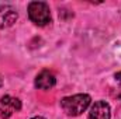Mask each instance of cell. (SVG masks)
<instances>
[{
	"mask_svg": "<svg viewBox=\"0 0 121 119\" xmlns=\"http://www.w3.org/2000/svg\"><path fill=\"white\" fill-rule=\"evenodd\" d=\"M91 102V97L89 94H76L70 97H63L60 99V108L69 116H79L82 115Z\"/></svg>",
	"mask_w": 121,
	"mask_h": 119,
	"instance_id": "cell-1",
	"label": "cell"
},
{
	"mask_svg": "<svg viewBox=\"0 0 121 119\" xmlns=\"http://www.w3.org/2000/svg\"><path fill=\"white\" fill-rule=\"evenodd\" d=\"M28 18L38 27H45L51 23V10L49 6L44 1H31L28 3Z\"/></svg>",
	"mask_w": 121,
	"mask_h": 119,
	"instance_id": "cell-2",
	"label": "cell"
},
{
	"mask_svg": "<svg viewBox=\"0 0 121 119\" xmlns=\"http://www.w3.org/2000/svg\"><path fill=\"white\" fill-rule=\"evenodd\" d=\"M21 109V101L11 95H3L0 98V116L3 119H9L14 112Z\"/></svg>",
	"mask_w": 121,
	"mask_h": 119,
	"instance_id": "cell-3",
	"label": "cell"
},
{
	"mask_svg": "<svg viewBox=\"0 0 121 119\" xmlns=\"http://www.w3.org/2000/svg\"><path fill=\"white\" fill-rule=\"evenodd\" d=\"M111 118V108L106 101H96L90 107L89 119H110Z\"/></svg>",
	"mask_w": 121,
	"mask_h": 119,
	"instance_id": "cell-4",
	"label": "cell"
},
{
	"mask_svg": "<svg viewBox=\"0 0 121 119\" xmlns=\"http://www.w3.org/2000/svg\"><path fill=\"white\" fill-rule=\"evenodd\" d=\"M18 18L17 10L9 4L0 6V28H9L11 27Z\"/></svg>",
	"mask_w": 121,
	"mask_h": 119,
	"instance_id": "cell-5",
	"label": "cell"
},
{
	"mask_svg": "<svg viewBox=\"0 0 121 119\" xmlns=\"http://www.w3.org/2000/svg\"><path fill=\"white\" fill-rule=\"evenodd\" d=\"M34 84H35L37 88H39V90H51L55 87L56 79H55V76L49 70H42V71H39L37 74Z\"/></svg>",
	"mask_w": 121,
	"mask_h": 119,
	"instance_id": "cell-6",
	"label": "cell"
},
{
	"mask_svg": "<svg viewBox=\"0 0 121 119\" xmlns=\"http://www.w3.org/2000/svg\"><path fill=\"white\" fill-rule=\"evenodd\" d=\"M114 79H116L118 83H121V71H118V73H116V74H114Z\"/></svg>",
	"mask_w": 121,
	"mask_h": 119,
	"instance_id": "cell-7",
	"label": "cell"
},
{
	"mask_svg": "<svg viewBox=\"0 0 121 119\" xmlns=\"http://www.w3.org/2000/svg\"><path fill=\"white\" fill-rule=\"evenodd\" d=\"M31 119H45L44 116H34V118H31Z\"/></svg>",
	"mask_w": 121,
	"mask_h": 119,
	"instance_id": "cell-8",
	"label": "cell"
},
{
	"mask_svg": "<svg viewBox=\"0 0 121 119\" xmlns=\"http://www.w3.org/2000/svg\"><path fill=\"white\" fill-rule=\"evenodd\" d=\"M1 86H3V79L0 77V87H1Z\"/></svg>",
	"mask_w": 121,
	"mask_h": 119,
	"instance_id": "cell-9",
	"label": "cell"
}]
</instances>
